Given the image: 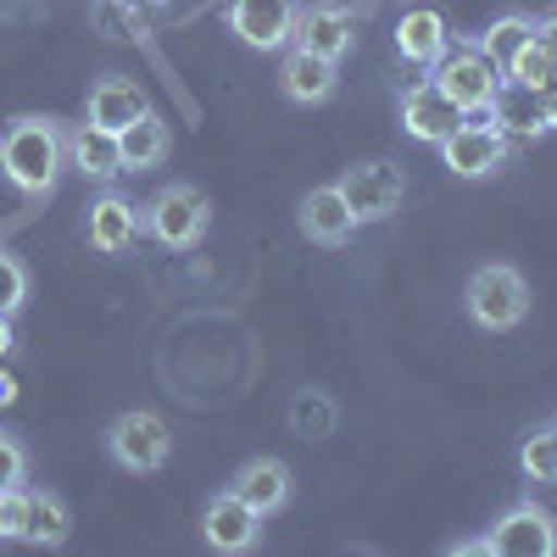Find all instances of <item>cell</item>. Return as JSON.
Listing matches in <instances>:
<instances>
[{"label": "cell", "instance_id": "6da1fadb", "mask_svg": "<svg viewBox=\"0 0 557 557\" xmlns=\"http://www.w3.org/2000/svg\"><path fill=\"white\" fill-rule=\"evenodd\" d=\"M67 168V134L51 117H12L0 128V173L23 196H51Z\"/></svg>", "mask_w": 557, "mask_h": 557}, {"label": "cell", "instance_id": "e0dca14e", "mask_svg": "<svg viewBox=\"0 0 557 557\" xmlns=\"http://www.w3.org/2000/svg\"><path fill=\"white\" fill-rule=\"evenodd\" d=\"M296 223H301V235H307L312 246H346L351 228H357V218H351V207H346V196L335 190V184L312 190V196L301 201Z\"/></svg>", "mask_w": 557, "mask_h": 557}, {"label": "cell", "instance_id": "d6a6232c", "mask_svg": "<svg viewBox=\"0 0 557 557\" xmlns=\"http://www.w3.org/2000/svg\"><path fill=\"white\" fill-rule=\"evenodd\" d=\"M541 107H546V117H552V128H557V84L541 89Z\"/></svg>", "mask_w": 557, "mask_h": 557}, {"label": "cell", "instance_id": "5b68a950", "mask_svg": "<svg viewBox=\"0 0 557 557\" xmlns=\"http://www.w3.org/2000/svg\"><path fill=\"white\" fill-rule=\"evenodd\" d=\"M107 451H112L117 469H128V474H157L168 462V451H173V430H168L162 412L134 407V412H117L107 424Z\"/></svg>", "mask_w": 557, "mask_h": 557}, {"label": "cell", "instance_id": "52a82bcc", "mask_svg": "<svg viewBox=\"0 0 557 557\" xmlns=\"http://www.w3.org/2000/svg\"><path fill=\"white\" fill-rule=\"evenodd\" d=\"M441 162L457 178H491L507 162V134L491 117H462L446 139H441Z\"/></svg>", "mask_w": 557, "mask_h": 557}, {"label": "cell", "instance_id": "8992f818", "mask_svg": "<svg viewBox=\"0 0 557 557\" xmlns=\"http://www.w3.org/2000/svg\"><path fill=\"white\" fill-rule=\"evenodd\" d=\"M335 190L346 196L351 218L357 223H385L391 212H401V190H407V178L396 162H357L341 173Z\"/></svg>", "mask_w": 557, "mask_h": 557}, {"label": "cell", "instance_id": "603a6c76", "mask_svg": "<svg viewBox=\"0 0 557 557\" xmlns=\"http://www.w3.org/2000/svg\"><path fill=\"white\" fill-rule=\"evenodd\" d=\"M335 424H341V407H335L330 391H296L290 396V430L301 441H330Z\"/></svg>", "mask_w": 557, "mask_h": 557}, {"label": "cell", "instance_id": "4dcf8cb0", "mask_svg": "<svg viewBox=\"0 0 557 557\" xmlns=\"http://www.w3.org/2000/svg\"><path fill=\"white\" fill-rule=\"evenodd\" d=\"M17 401V380L7 374V368H0V407H12Z\"/></svg>", "mask_w": 557, "mask_h": 557}, {"label": "cell", "instance_id": "d6986e66", "mask_svg": "<svg viewBox=\"0 0 557 557\" xmlns=\"http://www.w3.org/2000/svg\"><path fill=\"white\" fill-rule=\"evenodd\" d=\"M228 491H235L246 507H257L262 519H273L278 507L290 502V469H285L278 457H251L246 469L235 474V485H228Z\"/></svg>", "mask_w": 557, "mask_h": 557}, {"label": "cell", "instance_id": "f1b7e54d", "mask_svg": "<svg viewBox=\"0 0 557 557\" xmlns=\"http://www.w3.org/2000/svg\"><path fill=\"white\" fill-rule=\"evenodd\" d=\"M12 485H28V451L12 435H0V491H12Z\"/></svg>", "mask_w": 557, "mask_h": 557}, {"label": "cell", "instance_id": "7c38bea8", "mask_svg": "<svg viewBox=\"0 0 557 557\" xmlns=\"http://www.w3.org/2000/svg\"><path fill=\"white\" fill-rule=\"evenodd\" d=\"M457 123H462V112L446 101V89L435 78H418L401 96V128L418 139V146H441Z\"/></svg>", "mask_w": 557, "mask_h": 557}, {"label": "cell", "instance_id": "83f0119b", "mask_svg": "<svg viewBox=\"0 0 557 557\" xmlns=\"http://www.w3.org/2000/svg\"><path fill=\"white\" fill-rule=\"evenodd\" d=\"M23 301H28V268L12 251H0V312L12 318Z\"/></svg>", "mask_w": 557, "mask_h": 557}, {"label": "cell", "instance_id": "7402d4cb", "mask_svg": "<svg viewBox=\"0 0 557 557\" xmlns=\"http://www.w3.org/2000/svg\"><path fill=\"white\" fill-rule=\"evenodd\" d=\"M168 146H173V134L157 112L146 117H134L128 128H117V151H123V173H151L168 162Z\"/></svg>", "mask_w": 557, "mask_h": 557}, {"label": "cell", "instance_id": "2e32d148", "mask_svg": "<svg viewBox=\"0 0 557 557\" xmlns=\"http://www.w3.org/2000/svg\"><path fill=\"white\" fill-rule=\"evenodd\" d=\"M67 535H73V513L62 507V496L23 485V519H17L12 541H23V546H62Z\"/></svg>", "mask_w": 557, "mask_h": 557}, {"label": "cell", "instance_id": "d4e9b609", "mask_svg": "<svg viewBox=\"0 0 557 557\" xmlns=\"http://www.w3.org/2000/svg\"><path fill=\"white\" fill-rule=\"evenodd\" d=\"M519 469H524L530 480H541V485H557V424H541V430L524 435Z\"/></svg>", "mask_w": 557, "mask_h": 557}, {"label": "cell", "instance_id": "1f68e13d", "mask_svg": "<svg viewBox=\"0 0 557 557\" xmlns=\"http://www.w3.org/2000/svg\"><path fill=\"white\" fill-rule=\"evenodd\" d=\"M12 346H17V335H12V318H7V312H0V357H7Z\"/></svg>", "mask_w": 557, "mask_h": 557}, {"label": "cell", "instance_id": "7a4b0ae2", "mask_svg": "<svg viewBox=\"0 0 557 557\" xmlns=\"http://www.w3.org/2000/svg\"><path fill=\"white\" fill-rule=\"evenodd\" d=\"M462 307H469V318L480 323V330L502 335V330H519L524 312H530V285L519 268L507 262H485L469 273V290H462Z\"/></svg>", "mask_w": 557, "mask_h": 557}, {"label": "cell", "instance_id": "5bb4252c", "mask_svg": "<svg viewBox=\"0 0 557 557\" xmlns=\"http://www.w3.org/2000/svg\"><path fill=\"white\" fill-rule=\"evenodd\" d=\"M278 84H285V96L296 101V107H323L335 96V84H341V62H330V57H318V51H296L285 57V67H278Z\"/></svg>", "mask_w": 557, "mask_h": 557}, {"label": "cell", "instance_id": "9c48e42d", "mask_svg": "<svg viewBox=\"0 0 557 557\" xmlns=\"http://www.w3.org/2000/svg\"><path fill=\"white\" fill-rule=\"evenodd\" d=\"M257 535H262V513L257 507H246L235 491H218L207 507H201V541L212 546V552H251L257 546Z\"/></svg>", "mask_w": 557, "mask_h": 557}, {"label": "cell", "instance_id": "ba28073f", "mask_svg": "<svg viewBox=\"0 0 557 557\" xmlns=\"http://www.w3.org/2000/svg\"><path fill=\"white\" fill-rule=\"evenodd\" d=\"M485 541L502 557H557V519L546 513V507H535V502H519V507H507V513L491 524Z\"/></svg>", "mask_w": 557, "mask_h": 557}, {"label": "cell", "instance_id": "e575fe53", "mask_svg": "<svg viewBox=\"0 0 557 557\" xmlns=\"http://www.w3.org/2000/svg\"><path fill=\"white\" fill-rule=\"evenodd\" d=\"M552 424H557V418H552Z\"/></svg>", "mask_w": 557, "mask_h": 557}, {"label": "cell", "instance_id": "484cf974", "mask_svg": "<svg viewBox=\"0 0 557 557\" xmlns=\"http://www.w3.org/2000/svg\"><path fill=\"white\" fill-rule=\"evenodd\" d=\"M502 78H519V84H530V89H546V84H557V57L546 51L541 39H530L524 51L513 57V67H507Z\"/></svg>", "mask_w": 557, "mask_h": 557}, {"label": "cell", "instance_id": "ac0fdd59", "mask_svg": "<svg viewBox=\"0 0 557 557\" xmlns=\"http://www.w3.org/2000/svg\"><path fill=\"white\" fill-rule=\"evenodd\" d=\"M67 162L84 173V178H96V184H112L117 173H123V151H117V134L112 128H101V123H78L73 134H67Z\"/></svg>", "mask_w": 557, "mask_h": 557}, {"label": "cell", "instance_id": "4fadbf2b", "mask_svg": "<svg viewBox=\"0 0 557 557\" xmlns=\"http://www.w3.org/2000/svg\"><path fill=\"white\" fill-rule=\"evenodd\" d=\"M485 117H491L507 139H535V134L552 128V117H546V107H541V89H530V84H519V78H502V84H496Z\"/></svg>", "mask_w": 557, "mask_h": 557}, {"label": "cell", "instance_id": "30bf717a", "mask_svg": "<svg viewBox=\"0 0 557 557\" xmlns=\"http://www.w3.org/2000/svg\"><path fill=\"white\" fill-rule=\"evenodd\" d=\"M296 0H235L228 7V28H235L251 51H278L285 39H296Z\"/></svg>", "mask_w": 557, "mask_h": 557}, {"label": "cell", "instance_id": "cb8c5ba5", "mask_svg": "<svg viewBox=\"0 0 557 557\" xmlns=\"http://www.w3.org/2000/svg\"><path fill=\"white\" fill-rule=\"evenodd\" d=\"M530 39H535V17H524V12H507V17H496V23H491V34L480 39V51H485V57H491L502 73H507V67H513V57L524 51Z\"/></svg>", "mask_w": 557, "mask_h": 557}, {"label": "cell", "instance_id": "4316f807", "mask_svg": "<svg viewBox=\"0 0 557 557\" xmlns=\"http://www.w3.org/2000/svg\"><path fill=\"white\" fill-rule=\"evenodd\" d=\"M96 28L107 39H139L146 34V12L134 0H96Z\"/></svg>", "mask_w": 557, "mask_h": 557}, {"label": "cell", "instance_id": "277c9868", "mask_svg": "<svg viewBox=\"0 0 557 557\" xmlns=\"http://www.w3.org/2000/svg\"><path fill=\"white\" fill-rule=\"evenodd\" d=\"M139 218H146V235L162 240L168 251H190L201 246L207 223H212V201L196 184H168V190L151 196V207H139Z\"/></svg>", "mask_w": 557, "mask_h": 557}, {"label": "cell", "instance_id": "836d02e7", "mask_svg": "<svg viewBox=\"0 0 557 557\" xmlns=\"http://www.w3.org/2000/svg\"><path fill=\"white\" fill-rule=\"evenodd\" d=\"M0 507H7V491H0Z\"/></svg>", "mask_w": 557, "mask_h": 557}, {"label": "cell", "instance_id": "44dd1931", "mask_svg": "<svg viewBox=\"0 0 557 557\" xmlns=\"http://www.w3.org/2000/svg\"><path fill=\"white\" fill-rule=\"evenodd\" d=\"M446 45H451V34H446V17H441V12H430V7L401 12V23H396V51H401L407 62L435 67V62L446 57Z\"/></svg>", "mask_w": 557, "mask_h": 557}, {"label": "cell", "instance_id": "ffe728a7", "mask_svg": "<svg viewBox=\"0 0 557 557\" xmlns=\"http://www.w3.org/2000/svg\"><path fill=\"white\" fill-rule=\"evenodd\" d=\"M151 112V101H146V89H139L134 78H101L96 89H89V107H84V117L89 123H101V128H128L134 117H146Z\"/></svg>", "mask_w": 557, "mask_h": 557}, {"label": "cell", "instance_id": "8fae6325", "mask_svg": "<svg viewBox=\"0 0 557 557\" xmlns=\"http://www.w3.org/2000/svg\"><path fill=\"white\" fill-rule=\"evenodd\" d=\"M296 45H301V51H318V57L341 62L357 45V17L346 7H335V0H312L307 12H296Z\"/></svg>", "mask_w": 557, "mask_h": 557}, {"label": "cell", "instance_id": "3957f363", "mask_svg": "<svg viewBox=\"0 0 557 557\" xmlns=\"http://www.w3.org/2000/svg\"><path fill=\"white\" fill-rule=\"evenodd\" d=\"M430 78L446 89V101L462 117H485L496 84H502V67L480 51V45H446V57L430 67Z\"/></svg>", "mask_w": 557, "mask_h": 557}, {"label": "cell", "instance_id": "f546056e", "mask_svg": "<svg viewBox=\"0 0 557 557\" xmlns=\"http://www.w3.org/2000/svg\"><path fill=\"white\" fill-rule=\"evenodd\" d=\"M535 39H541V45H546V51H552V57H557V12H552V17H541V23H535Z\"/></svg>", "mask_w": 557, "mask_h": 557}, {"label": "cell", "instance_id": "9a60e30c", "mask_svg": "<svg viewBox=\"0 0 557 557\" xmlns=\"http://www.w3.org/2000/svg\"><path fill=\"white\" fill-rule=\"evenodd\" d=\"M139 235H146V218H139L134 201L101 196L96 207H89V246H96L101 257H123Z\"/></svg>", "mask_w": 557, "mask_h": 557}]
</instances>
